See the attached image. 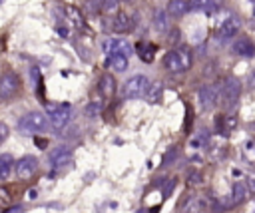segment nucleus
Listing matches in <instances>:
<instances>
[{"mask_svg": "<svg viewBox=\"0 0 255 213\" xmlns=\"http://www.w3.org/2000/svg\"><path fill=\"white\" fill-rule=\"evenodd\" d=\"M24 211V207L22 205H16V207H6L4 211H0V213H22Z\"/></svg>", "mask_w": 255, "mask_h": 213, "instance_id": "nucleus-30", "label": "nucleus"}, {"mask_svg": "<svg viewBox=\"0 0 255 213\" xmlns=\"http://www.w3.org/2000/svg\"><path fill=\"white\" fill-rule=\"evenodd\" d=\"M249 183H251V185L255 187V177H251V179H249Z\"/></svg>", "mask_w": 255, "mask_h": 213, "instance_id": "nucleus-35", "label": "nucleus"}, {"mask_svg": "<svg viewBox=\"0 0 255 213\" xmlns=\"http://www.w3.org/2000/svg\"><path fill=\"white\" fill-rule=\"evenodd\" d=\"M239 28H241L239 18L237 16H227L225 20H221V24L217 28V34H219L221 40H229L231 36H235L239 32Z\"/></svg>", "mask_w": 255, "mask_h": 213, "instance_id": "nucleus-12", "label": "nucleus"}, {"mask_svg": "<svg viewBox=\"0 0 255 213\" xmlns=\"http://www.w3.org/2000/svg\"><path fill=\"white\" fill-rule=\"evenodd\" d=\"M98 90L104 98H114L116 94V80L112 78V74H104L100 78V84H98Z\"/></svg>", "mask_w": 255, "mask_h": 213, "instance_id": "nucleus-14", "label": "nucleus"}, {"mask_svg": "<svg viewBox=\"0 0 255 213\" xmlns=\"http://www.w3.org/2000/svg\"><path fill=\"white\" fill-rule=\"evenodd\" d=\"M207 141H209V135H207L205 131H199L195 137H191L189 145H191V147H195V149H199V147H205V145H207Z\"/></svg>", "mask_w": 255, "mask_h": 213, "instance_id": "nucleus-24", "label": "nucleus"}, {"mask_svg": "<svg viewBox=\"0 0 255 213\" xmlns=\"http://www.w3.org/2000/svg\"><path fill=\"white\" fill-rule=\"evenodd\" d=\"M223 121H225V125H223V133L233 131L235 125H237V117H235V115H223Z\"/></svg>", "mask_w": 255, "mask_h": 213, "instance_id": "nucleus-26", "label": "nucleus"}, {"mask_svg": "<svg viewBox=\"0 0 255 213\" xmlns=\"http://www.w3.org/2000/svg\"><path fill=\"white\" fill-rule=\"evenodd\" d=\"M44 109H46V115H48L50 123L56 129L66 127L70 123V119H72V107H70V104H46Z\"/></svg>", "mask_w": 255, "mask_h": 213, "instance_id": "nucleus-2", "label": "nucleus"}, {"mask_svg": "<svg viewBox=\"0 0 255 213\" xmlns=\"http://www.w3.org/2000/svg\"><path fill=\"white\" fill-rule=\"evenodd\" d=\"M231 50H233V54L239 56V58H253V56H255V44H253L251 38H247V36L235 38L233 44H231Z\"/></svg>", "mask_w": 255, "mask_h": 213, "instance_id": "nucleus-10", "label": "nucleus"}, {"mask_svg": "<svg viewBox=\"0 0 255 213\" xmlns=\"http://www.w3.org/2000/svg\"><path fill=\"white\" fill-rule=\"evenodd\" d=\"M124 2H131V0H124Z\"/></svg>", "mask_w": 255, "mask_h": 213, "instance_id": "nucleus-37", "label": "nucleus"}, {"mask_svg": "<svg viewBox=\"0 0 255 213\" xmlns=\"http://www.w3.org/2000/svg\"><path fill=\"white\" fill-rule=\"evenodd\" d=\"M36 143H38L40 149H46V145H48V141L46 139H40V137H36Z\"/></svg>", "mask_w": 255, "mask_h": 213, "instance_id": "nucleus-31", "label": "nucleus"}, {"mask_svg": "<svg viewBox=\"0 0 255 213\" xmlns=\"http://www.w3.org/2000/svg\"><path fill=\"white\" fill-rule=\"evenodd\" d=\"M8 133H10V129H8V125H6L4 121H0V143H4V141H6V137H8Z\"/></svg>", "mask_w": 255, "mask_h": 213, "instance_id": "nucleus-29", "label": "nucleus"}, {"mask_svg": "<svg viewBox=\"0 0 255 213\" xmlns=\"http://www.w3.org/2000/svg\"><path fill=\"white\" fill-rule=\"evenodd\" d=\"M64 12H66L68 20H70L78 30H86V20L82 18V14H80V10H78L76 6H66Z\"/></svg>", "mask_w": 255, "mask_h": 213, "instance_id": "nucleus-18", "label": "nucleus"}, {"mask_svg": "<svg viewBox=\"0 0 255 213\" xmlns=\"http://www.w3.org/2000/svg\"><path fill=\"white\" fill-rule=\"evenodd\" d=\"M20 88V78L12 72V70H6L2 76H0V100H10L16 96Z\"/></svg>", "mask_w": 255, "mask_h": 213, "instance_id": "nucleus-7", "label": "nucleus"}, {"mask_svg": "<svg viewBox=\"0 0 255 213\" xmlns=\"http://www.w3.org/2000/svg\"><path fill=\"white\" fill-rule=\"evenodd\" d=\"M147 88H149V80L143 74H135L124 84V98L126 100H137V98L145 96Z\"/></svg>", "mask_w": 255, "mask_h": 213, "instance_id": "nucleus-4", "label": "nucleus"}, {"mask_svg": "<svg viewBox=\"0 0 255 213\" xmlns=\"http://www.w3.org/2000/svg\"><path fill=\"white\" fill-rule=\"evenodd\" d=\"M189 8H191V6H189L187 0H169V4H167V14L179 18V16L187 14Z\"/></svg>", "mask_w": 255, "mask_h": 213, "instance_id": "nucleus-16", "label": "nucleus"}, {"mask_svg": "<svg viewBox=\"0 0 255 213\" xmlns=\"http://www.w3.org/2000/svg\"><path fill=\"white\" fill-rule=\"evenodd\" d=\"M38 167V159L34 155H24L16 161V175L20 179H30Z\"/></svg>", "mask_w": 255, "mask_h": 213, "instance_id": "nucleus-11", "label": "nucleus"}, {"mask_svg": "<svg viewBox=\"0 0 255 213\" xmlns=\"http://www.w3.org/2000/svg\"><path fill=\"white\" fill-rule=\"evenodd\" d=\"M12 201V191L8 187H0V207H8Z\"/></svg>", "mask_w": 255, "mask_h": 213, "instance_id": "nucleus-25", "label": "nucleus"}, {"mask_svg": "<svg viewBox=\"0 0 255 213\" xmlns=\"http://www.w3.org/2000/svg\"><path fill=\"white\" fill-rule=\"evenodd\" d=\"M169 40H171V42H177V40H179V30H173V32H171V38H169Z\"/></svg>", "mask_w": 255, "mask_h": 213, "instance_id": "nucleus-32", "label": "nucleus"}, {"mask_svg": "<svg viewBox=\"0 0 255 213\" xmlns=\"http://www.w3.org/2000/svg\"><path fill=\"white\" fill-rule=\"evenodd\" d=\"M86 8H88L92 14H96V12L104 10V0H88V2H86Z\"/></svg>", "mask_w": 255, "mask_h": 213, "instance_id": "nucleus-27", "label": "nucleus"}, {"mask_svg": "<svg viewBox=\"0 0 255 213\" xmlns=\"http://www.w3.org/2000/svg\"><path fill=\"white\" fill-rule=\"evenodd\" d=\"M58 34H62V36H68V28H66V26H64V28H62V26H58Z\"/></svg>", "mask_w": 255, "mask_h": 213, "instance_id": "nucleus-33", "label": "nucleus"}, {"mask_svg": "<svg viewBox=\"0 0 255 213\" xmlns=\"http://www.w3.org/2000/svg\"><path fill=\"white\" fill-rule=\"evenodd\" d=\"M197 98H199V106H201L203 109H213V107L217 106V102L221 100V96H219V88L207 84V86L199 88Z\"/></svg>", "mask_w": 255, "mask_h": 213, "instance_id": "nucleus-8", "label": "nucleus"}, {"mask_svg": "<svg viewBox=\"0 0 255 213\" xmlns=\"http://www.w3.org/2000/svg\"><path fill=\"white\" fill-rule=\"evenodd\" d=\"M219 96H221L223 106L233 107V106L237 104L239 96H241V84H239V80H235V78H227V80L221 84V88H219Z\"/></svg>", "mask_w": 255, "mask_h": 213, "instance_id": "nucleus-5", "label": "nucleus"}, {"mask_svg": "<svg viewBox=\"0 0 255 213\" xmlns=\"http://www.w3.org/2000/svg\"><path fill=\"white\" fill-rule=\"evenodd\" d=\"M231 195H233V197H231V203H233V205L241 203V201L245 199V195H247V189H245V185L237 181V183L233 185V193H231Z\"/></svg>", "mask_w": 255, "mask_h": 213, "instance_id": "nucleus-23", "label": "nucleus"}, {"mask_svg": "<svg viewBox=\"0 0 255 213\" xmlns=\"http://www.w3.org/2000/svg\"><path fill=\"white\" fill-rule=\"evenodd\" d=\"M46 123H48V119H46L44 113H40V111H30V113H26L24 117H20V121H18V131H20L22 135H36L38 131H42V129L46 127Z\"/></svg>", "mask_w": 255, "mask_h": 213, "instance_id": "nucleus-3", "label": "nucleus"}, {"mask_svg": "<svg viewBox=\"0 0 255 213\" xmlns=\"http://www.w3.org/2000/svg\"><path fill=\"white\" fill-rule=\"evenodd\" d=\"M189 6H191V10L209 12V10L217 8V0H189Z\"/></svg>", "mask_w": 255, "mask_h": 213, "instance_id": "nucleus-22", "label": "nucleus"}, {"mask_svg": "<svg viewBox=\"0 0 255 213\" xmlns=\"http://www.w3.org/2000/svg\"><path fill=\"white\" fill-rule=\"evenodd\" d=\"M106 64H108L114 72H124V70L129 66V56H124V54H112V56H108Z\"/></svg>", "mask_w": 255, "mask_h": 213, "instance_id": "nucleus-15", "label": "nucleus"}, {"mask_svg": "<svg viewBox=\"0 0 255 213\" xmlns=\"http://www.w3.org/2000/svg\"><path fill=\"white\" fill-rule=\"evenodd\" d=\"M118 0H104V12L106 14H114V12H118Z\"/></svg>", "mask_w": 255, "mask_h": 213, "instance_id": "nucleus-28", "label": "nucleus"}, {"mask_svg": "<svg viewBox=\"0 0 255 213\" xmlns=\"http://www.w3.org/2000/svg\"><path fill=\"white\" fill-rule=\"evenodd\" d=\"M131 26H133V20L128 12H120L112 20V32H116V34H126L131 30Z\"/></svg>", "mask_w": 255, "mask_h": 213, "instance_id": "nucleus-13", "label": "nucleus"}, {"mask_svg": "<svg viewBox=\"0 0 255 213\" xmlns=\"http://www.w3.org/2000/svg\"><path fill=\"white\" fill-rule=\"evenodd\" d=\"M72 163H74V155H72V149L70 147L60 145V147H56V149L50 151V167H52L54 173L64 171Z\"/></svg>", "mask_w": 255, "mask_h": 213, "instance_id": "nucleus-6", "label": "nucleus"}, {"mask_svg": "<svg viewBox=\"0 0 255 213\" xmlns=\"http://www.w3.org/2000/svg\"><path fill=\"white\" fill-rule=\"evenodd\" d=\"M161 94H163V88H161L159 82L149 84V88H147V92H145V100H147V104H157V102L161 100Z\"/></svg>", "mask_w": 255, "mask_h": 213, "instance_id": "nucleus-20", "label": "nucleus"}, {"mask_svg": "<svg viewBox=\"0 0 255 213\" xmlns=\"http://www.w3.org/2000/svg\"><path fill=\"white\" fill-rule=\"evenodd\" d=\"M28 197H30V199H36V197H38V193H36L34 189H30V191H28Z\"/></svg>", "mask_w": 255, "mask_h": 213, "instance_id": "nucleus-34", "label": "nucleus"}, {"mask_svg": "<svg viewBox=\"0 0 255 213\" xmlns=\"http://www.w3.org/2000/svg\"><path fill=\"white\" fill-rule=\"evenodd\" d=\"M104 52L106 56H112V54H124V56H129L131 54V46L128 40L124 38H108L104 42Z\"/></svg>", "mask_w": 255, "mask_h": 213, "instance_id": "nucleus-9", "label": "nucleus"}, {"mask_svg": "<svg viewBox=\"0 0 255 213\" xmlns=\"http://www.w3.org/2000/svg\"><path fill=\"white\" fill-rule=\"evenodd\" d=\"M135 213H149L147 209H139V211H135Z\"/></svg>", "mask_w": 255, "mask_h": 213, "instance_id": "nucleus-36", "label": "nucleus"}, {"mask_svg": "<svg viewBox=\"0 0 255 213\" xmlns=\"http://www.w3.org/2000/svg\"><path fill=\"white\" fill-rule=\"evenodd\" d=\"M14 169H16L14 157H12L10 153H2V155H0V179H8Z\"/></svg>", "mask_w": 255, "mask_h": 213, "instance_id": "nucleus-17", "label": "nucleus"}, {"mask_svg": "<svg viewBox=\"0 0 255 213\" xmlns=\"http://www.w3.org/2000/svg\"><path fill=\"white\" fill-rule=\"evenodd\" d=\"M191 62H193V58H191L189 48H175V50H169V52L165 54V58H163V66H165L169 72H173V74H181V72L189 70V68H191Z\"/></svg>", "mask_w": 255, "mask_h": 213, "instance_id": "nucleus-1", "label": "nucleus"}, {"mask_svg": "<svg viewBox=\"0 0 255 213\" xmlns=\"http://www.w3.org/2000/svg\"><path fill=\"white\" fill-rule=\"evenodd\" d=\"M153 28L157 32H167V10H155L153 12Z\"/></svg>", "mask_w": 255, "mask_h": 213, "instance_id": "nucleus-21", "label": "nucleus"}, {"mask_svg": "<svg viewBox=\"0 0 255 213\" xmlns=\"http://www.w3.org/2000/svg\"><path fill=\"white\" fill-rule=\"evenodd\" d=\"M137 56L143 60V62H153V56H155V46L153 44H147V42H141L137 44Z\"/></svg>", "mask_w": 255, "mask_h": 213, "instance_id": "nucleus-19", "label": "nucleus"}]
</instances>
